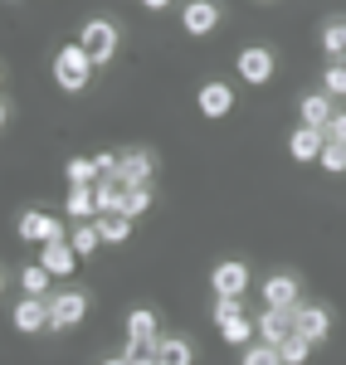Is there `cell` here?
<instances>
[{
	"label": "cell",
	"mask_w": 346,
	"mask_h": 365,
	"mask_svg": "<svg viewBox=\"0 0 346 365\" xmlns=\"http://www.w3.org/2000/svg\"><path fill=\"white\" fill-rule=\"evenodd\" d=\"M122 361L127 365H156V341H127Z\"/></svg>",
	"instance_id": "obj_29"
},
{
	"label": "cell",
	"mask_w": 346,
	"mask_h": 365,
	"mask_svg": "<svg viewBox=\"0 0 346 365\" xmlns=\"http://www.w3.org/2000/svg\"><path fill=\"white\" fill-rule=\"evenodd\" d=\"M322 93H332V98H346V58H332V63L322 68Z\"/></svg>",
	"instance_id": "obj_25"
},
{
	"label": "cell",
	"mask_w": 346,
	"mask_h": 365,
	"mask_svg": "<svg viewBox=\"0 0 346 365\" xmlns=\"http://www.w3.org/2000/svg\"><path fill=\"white\" fill-rule=\"evenodd\" d=\"M146 10H166V5H171V0H142Z\"/></svg>",
	"instance_id": "obj_35"
},
{
	"label": "cell",
	"mask_w": 346,
	"mask_h": 365,
	"mask_svg": "<svg viewBox=\"0 0 346 365\" xmlns=\"http://www.w3.org/2000/svg\"><path fill=\"white\" fill-rule=\"evenodd\" d=\"M127 341H161V331H156V312L151 307H132L127 312Z\"/></svg>",
	"instance_id": "obj_19"
},
{
	"label": "cell",
	"mask_w": 346,
	"mask_h": 365,
	"mask_svg": "<svg viewBox=\"0 0 346 365\" xmlns=\"http://www.w3.org/2000/svg\"><path fill=\"white\" fill-rule=\"evenodd\" d=\"M234 68H239V78H244V83L263 88L268 78H273L278 58H273V49H263V44H249V49H239V58H234Z\"/></svg>",
	"instance_id": "obj_5"
},
{
	"label": "cell",
	"mask_w": 346,
	"mask_h": 365,
	"mask_svg": "<svg viewBox=\"0 0 346 365\" xmlns=\"http://www.w3.org/2000/svg\"><path fill=\"white\" fill-rule=\"evenodd\" d=\"M322 146H327V132H322V127H297L288 137V156L292 161H317Z\"/></svg>",
	"instance_id": "obj_15"
},
{
	"label": "cell",
	"mask_w": 346,
	"mask_h": 365,
	"mask_svg": "<svg viewBox=\"0 0 346 365\" xmlns=\"http://www.w3.org/2000/svg\"><path fill=\"white\" fill-rule=\"evenodd\" d=\"M263 5H268V0H263Z\"/></svg>",
	"instance_id": "obj_40"
},
{
	"label": "cell",
	"mask_w": 346,
	"mask_h": 365,
	"mask_svg": "<svg viewBox=\"0 0 346 365\" xmlns=\"http://www.w3.org/2000/svg\"><path fill=\"white\" fill-rule=\"evenodd\" d=\"M151 170H156V156H151V151H127V156H122V166H117V175H122L127 185H146V180H151Z\"/></svg>",
	"instance_id": "obj_16"
},
{
	"label": "cell",
	"mask_w": 346,
	"mask_h": 365,
	"mask_svg": "<svg viewBox=\"0 0 346 365\" xmlns=\"http://www.w3.org/2000/svg\"><path fill=\"white\" fill-rule=\"evenodd\" d=\"M297 297H302V287H297L292 273H273V278H263V307L292 312V307H297Z\"/></svg>",
	"instance_id": "obj_9"
},
{
	"label": "cell",
	"mask_w": 346,
	"mask_h": 365,
	"mask_svg": "<svg viewBox=\"0 0 346 365\" xmlns=\"http://www.w3.org/2000/svg\"><path fill=\"white\" fill-rule=\"evenodd\" d=\"M327 141H342V146H346V108L327 122Z\"/></svg>",
	"instance_id": "obj_33"
},
{
	"label": "cell",
	"mask_w": 346,
	"mask_h": 365,
	"mask_svg": "<svg viewBox=\"0 0 346 365\" xmlns=\"http://www.w3.org/2000/svg\"><path fill=\"white\" fill-rule=\"evenodd\" d=\"M0 292H5V273H0Z\"/></svg>",
	"instance_id": "obj_38"
},
{
	"label": "cell",
	"mask_w": 346,
	"mask_h": 365,
	"mask_svg": "<svg viewBox=\"0 0 346 365\" xmlns=\"http://www.w3.org/2000/svg\"><path fill=\"white\" fill-rule=\"evenodd\" d=\"M297 108H302V127H322V132H327V122H332V117L342 113L332 93H302V103H297Z\"/></svg>",
	"instance_id": "obj_13"
},
{
	"label": "cell",
	"mask_w": 346,
	"mask_h": 365,
	"mask_svg": "<svg viewBox=\"0 0 346 365\" xmlns=\"http://www.w3.org/2000/svg\"><path fill=\"white\" fill-rule=\"evenodd\" d=\"M68 220H98V195H93V185H68Z\"/></svg>",
	"instance_id": "obj_18"
},
{
	"label": "cell",
	"mask_w": 346,
	"mask_h": 365,
	"mask_svg": "<svg viewBox=\"0 0 346 365\" xmlns=\"http://www.w3.org/2000/svg\"><path fill=\"white\" fill-rule=\"evenodd\" d=\"M215 327H220V336L230 341V346H239V341H249V336H259V322H254V317H244V312H234V317L215 322Z\"/></svg>",
	"instance_id": "obj_20"
},
{
	"label": "cell",
	"mask_w": 346,
	"mask_h": 365,
	"mask_svg": "<svg viewBox=\"0 0 346 365\" xmlns=\"http://www.w3.org/2000/svg\"><path fill=\"white\" fill-rule=\"evenodd\" d=\"M68 244L78 249V258H88V253L103 244V234H98V225H73L68 229Z\"/></svg>",
	"instance_id": "obj_26"
},
{
	"label": "cell",
	"mask_w": 346,
	"mask_h": 365,
	"mask_svg": "<svg viewBox=\"0 0 346 365\" xmlns=\"http://www.w3.org/2000/svg\"><path fill=\"white\" fill-rule=\"evenodd\" d=\"M0 83H5V73H0Z\"/></svg>",
	"instance_id": "obj_39"
},
{
	"label": "cell",
	"mask_w": 346,
	"mask_h": 365,
	"mask_svg": "<svg viewBox=\"0 0 346 365\" xmlns=\"http://www.w3.org/2000/svg\"><path fill=\"white\" fill-rule=\"evenodd\" d=\"M210 287H215V297H244V292H249V263H239V258L215 263Z\"/></svg>",
	"instance_id": "obj_6"
},
{
	"label": "cell",
	"mask_w": 346,
	"mask_h": 365,
	"mask_svg": "<svg viewBox=\"0 0 346 365\" xmlns=\"http://www.w3.org/2000/svg\"><path fill=\"white\" fill-rule=\"evenodd\" d=\"M151 210V185H127V200H122V215H146Z\"/></svg>",
	"instance_id": "obj_27"
},
{
	"label": "cell",
	"mask_w": 346,
	"mask_h": 365,
	"mask_svg": "<svg viewBox=\"0 0 346 365\" xmlns=\"http://www.w3.org/2000/svg\"><path fill=\"white\" fill-rule=\"evenodd\" d=\"M0 127H5V103H0Z\"/></svg>",
	"instance_id": "obj_37"
},
{
	"label": "cell",
	"mask_w": 346,
	"mask_h": 365,
	"mask_svg": "<svg viewBox=\"0 0 346 365\" xmlns=\"http://www.w3.org/2000/svg\"><path fill=\"white\" fill-rule=\"evenodd\" d=\"M49 327V297H25V302H15V331H44Z\"/></svg>",
	"instance_id": "obj_14"
},
{
	"label": "cell",
	"mask_w": 346,
	"mask_h": 365,
	"mask_svg": "<svg viewBox=\"0 0 346 365\" xmlns=\"http://www.w3.org/2000/svg\"><path fill=\"white\" fill-rule=\"evenodd\" d=\"M63 175H68V185H98L103 175H98V161H88V156H73L68 166H63Z\"/></svg>",
	"instance_id": "obj_24"
},
{
	"label": "cell",
	"mask_w": 346,
	"mask_h": 365,
	"mask_svg": "<svg viewBox=\"0 0 346 365\" xmlns=\"http://www.w3.org/2000/svg\"><path fill=\"white\" fill-rule=\"evenodd\" d=\"M292 327H297V336H302V341H327V331H332V312L317 307V302H297Z\"/></svg>",
	"instance_id": "obj_8"
},
{
	"label": "cell",
	"mask_w": 346,
	"mask_h": 365,
	"mask_svg": "<svg viewBox=\"0 0 346 365\" xmlns=\"http://www.w3.org/2000/svg\"><path fill=\"white\" fill-rule=\"evenodd\" d=\"M39 263L54 273V278H68L73 268H78V249L68 244V239H54V244H39Z\"/></svg>",
	"instance_id": "obj_11"
},
{
	"label": "cell",
	"mask_w": 346,
	"mask_h": 365,
	"mask_svg": "<svg viewBox=\"0 0 346 365\" xmlns=\"http://www.w3.org/2000/svg\"><path fill=\"white\" fill-rule=\"evenodd\" d=\"M195 108H200L210 122L230 117V113H234V88H230V83H205V88H200V98H195Z\"/></svg>",
	"instance_id": "obj_12"
},
{
	"label": "cell",
	"mask_w": 346,
	"mask_h": 365,
	"mask_svg": "<svg viewBox=\"0 0 346 365\" xmlns=\"http://www.w3.org/2000/svg\"><path fill=\"white\" fill-rule=\"evenodd\" d=\"M292 312H297V307H292ZM292 312L263 307L259 317H254V322H259V341H263V346H283V341H288L292 331H297V327H292Z\"/></svg>",
	"instance_id": "obj_10"
},
{
	"label": "cell",
	"mask_w": 346,
	"mask_h": 365,
	"mask_svg": "<svg viewBox=\"0 0 346 365\" xmlns=\"http://www.w3.org/2000/svg\"><path fill=\"white\" fill-rule=\"evenodd\" d=\"M234 312H244L239 297H215V322H225V317H234Z\"/></svg>",
	"instance_id": "obj_32"
},
{
	"label": "cell",
	"mask_w": 346,
	"mask_h": 365,
	"mask_svg": "<svg viewBox=\"0 0 346 365\" xmlns=\"http://www.w3.org/2000/svg\"><path fill=\"white\" fill-rule=\"evenodd\" d=\"M317 166L332 170V175H342V170H346V146H342V141H327L322 156H317Z\"/></svg>",
	"instance_id": "obj_30"
},
{
	"label": "cell",
	"mask_w": 346,
	"mask_h": 365,
	"mask_svg": "<svg viewBox=\"0 0 346 365\" xmlns=\"http://www.w3.org/2000/svg\"><path fill=\"white\" fill-rule=\"evenodd\" d=\"M225 20V10H220V0H185V10H180V29L190 34V39H205V34H215Z\"/></svg>",
	"instance_id": "obj_4"
},
{
	"label": "cell",
	"mask_w": 346,
	"mask_h": 365,
	"mask_svg": "<svg viewBox=\"0 0 346 365\" xmlns=\"http://www.w3.org/2000/svg\"><path fill=\"white\" fill-rule=\"evenodd\" d=\"M103 365H127V361H122V356H113V361H103Z\"/></svg>",
	"instance_id": "obj_36"
},
{
	"label": "cell",
	"mask_w": 346,
	"mask_h": 365,
	"mask_svg": "<svg viewBox=\"0 0 346 365\" xmlns=\"http://www.w3.org/2000/svg\"><path fill=\"white\" fill-rule=\"evenodd\" d=\"M156 365H195V351L185 336H161L156 341Z\"/></svg>",
	"instance_id": "obj_17"
},
{
	"label": "cell",
	"mask_w": 346,
	"mask_h": 365,
	"mask_svg": "<svg viewBox=\"0 0 346 365\" xmlns=\"http://www.w3.org/2000/svg\"><path fill=\"white\" fill-rule=\"evenodd\" d=\"M93 161H98V175H117V166H122L117 156H108V151H103V156H93Z\"/></svg>",
	"instance_id": "obj_34"
},
{
	"label": "cell",
	"mask_w": 346,
	"mask_h": 365,
	"mask_svg": "<svg viewBox=\"0 0 346 365\" xmlns=\"http://www.w3.org/2000/svg\"><path fill=\"white\" fill-rule=\"evenodd\" d=\"M322 49L332 58H346V15H337V20L322 25Z\"/></svg>",
	"instance_id": "obj_23"
},
{
	"label": "cell",
	"mask_w": 346,
	"mask_h": 365,
	"mask_svg": "<svg viewBox=\"0 0 346 365\" xmlns=\"http://www.w3.org/2000/svg\"><path fill=\"white\" fill-rule=\"evenodd\" d=\"M88 78H93V58L83 54V44H78V39L63 44L54 54V83L63 88V93H83Z\"/></svg>",
	"instance_id": "obj_1"
},
{
	"label": "cell",
	"mask_w": 346,
	"mask_h": 365,
	"mask_svg": "<svg viewBox=\"0 0 346 365\" xmlns=\"http://www.w3.org/2000/svg\"><path fill=\"white\" fill-rule=\"evenodd\" d=\"M78 44H83V54L93 58V68H108L117 54V25L113 20H88L78 29Z\"/></svg>",
	"instance_id": "obj_2"
},
{
	"label": "cell",
	"mask_w": 346,
	"mask_h": 365,
	"mask_svg": "<svg viewBox=\"0 0 346 365\" xmlns=\"http://www.w3.org/2000/svg\"><path fill=\"white\" fill-rule=\"evenodd\" d=\"M49 282H54V273H49L44 263H25V268H20V287H25V297H49Z\"/></svg>",
	"instance_id": "obj_21"
},
{
	"label": "cell",
	"mask_w": 346,
	"mask_h": 365,
	"mask_svg": "<svg viewBox=\"0 0 346 365\" xmlns=\"http://www.w3.org/2000/svg\"><path fill=\"white\" fill-rule=\"evenodd\" d=\"M88 317V297L83 292H58L49 297V331H68Z\"/></svg>",
	"instance_id": "obj_7"
},
{
	"label": "cell",
	"mask_w": 346,
	"mask_h": 365,
	"mask_svg": "<svg viewBox=\"0 0 346 365\" xmlns=\"http://www.w3.org/2000/svg\"><path fill=\"white\" fill-rule=\"evenodd\" d=\"M15 229H20V239H25V244H54V239H68V225L54 220L49 210H25Z\"/></svg>",
	"instance_id": "obj_3"
},
{
	"label": "cell",
	"mask_w": 346,
	"mask_h": 365,
	"mask_svg": "<svg viewBox=\"0 0 346 365\" xmlns=\"http://www.w3.org/2000/svg\"><path fill=\"white\" fill-rule=\"evenodd\" d=\"M93 225H98V234H103V244H122V239H132V215H98Z\"/></svg>",
	"instance_id": "obj_22"
},
{
	"label": "cell",
	"mask_w": 346,
	"mask_h": 365,
	"mask_svg": "<svg viewBox=\"0 0 346 365\" xmlns=\"http://www.w3.org/2000/svg\"><path fill=\"white\" fill-rule=\"evenodd\" d=\"M278 356H283V365H302L307 356H312V341H302L297 331H292V336L278 346Z\"/></svg>",
	"instance_id": "obj_28"
},
{
	"label": "cell",
	"mask_w": 346,
	"mask_h": 365,
	"mask_svg": "<svg viewBox=\"0 0 346 365\" xmlns=\"http://www.w3.org/2000/svg\"><path fill=\"white\" fill-rule=\"evenodd\" d=\"M239 365H283V356H278V346H249V351H244V361Z\"/></svg>",
	"instance_id": "obj_31"
}]
</instances>
